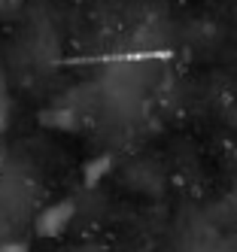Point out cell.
<instances>
[{
  "label": "cell",
  "instance_id": "cell-4",
  "mask_svg": "<svg viewBox=\"0 0 237 252\" xmlns=\"http://www.w3.org/2000/svg\"><path fill=\"white\" fill-rule=\"evenodd\" d=\"M3 125H6V116H3V110H0V131H3Z\"/></svg>",
  "mask_w": 237,
  "mask_h": 252
},
{
  "label": "cell",
  "instance_id": "cell-3",
  "mask_svg": "<svg viewBox=\"0 0 237 252\" xmlns=\"http://www.w3.org/2000/svg\"><path fill=\"white\" fill-rule=\"evenodd\" d=\"M0 252H28V243H22V240H9V243L0 246Z\"/></svg>",
  "mask_w": 237,
  "mask_h": 252
},
{
  "label": "cell",
  "instance_id": "cell-1",
  "mask_svg": "<svg viewBox=\"0 0 237 252\" xmlns=\"http://www.w3.org/2000/svg\"><path fill=\"white\" fill-rule=\"evenodd\" d=\"M73 216H76V204L73 201H55L49 204L40 216H36V234L40 237H61V234L70 228Z\"/></svg>",
  "mask_w": 237,
  "mask_h": 252
},
{
  "label": "cell",
  "instance_id": "cell-2",
  "mask_svg": "<svg viewBox=\"0 0 237 252\" xmlns=\"http://www.w3.org/2000/svg\"><path fill=\"white\" fill-rule=\"evenodd\" d=\"M109 167H113V155H98V158H91L88 164H85V170H82V183H85V189H95L101 179L109 173Z\"/></svg>",
  "mask_w": 237,
  "mask_h": 252
}]
</instances>
